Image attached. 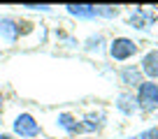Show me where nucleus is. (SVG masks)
Returning <instances> with one entry per match:
<instances>
[{
  "mask_svg": "<svg viewBox=\"0 0 158 139\" xmlns=\"http://www.w3.org/2000/svg\"><path fill=\"white\" fill-rule=\"evenodd\" d=\"M137 109H142L144 114H151V111L158 109V84L156 81H142L137 86Z\"/></svg>",
  "mask_w": 158,
  "mask_h": 139,
  "instance_id": "f257e3e1",
  "label": "nucleus"
},
{
  "mask_svg": "<svg viewBox=\"0 0 158 139\" xmlns=\"http://www.w3.org/2000/svg\"><path fill=\"white\" fill-rule=\"evenodd\" d=\"M12 130H14V137H19V139H35L42 132V130H40V123L35 121V116L28 114V111L16 116L14 123H12Z\"/></svg>",
  "mask_w": 158,
  "mask_h": 139,
  "instance_id": "f03ea898",
  "label": "nucleus"
},
{
  "mask_svg": "<svg viewBox=\"0 0 158 139\" xmlns=\"http://www.w3.org/2000/svg\"><path fill=\"white\" fill-rule=\"evenodd\" d=\"M21 37V21L12 14H5L0 16V44H16Z\"/></svg>",
  "mask_w": 158,
  "mask_h": 139,
  "instance_id": "7ed1b4c3",
  "label": "nucleus"
},
{
  "mask_svg": "<svg viewBox=\"0 0 158 139\" xmlns=\"http://www.w3.org/2000/svg\"><path fill=\"white\" fill-rule=\"evenodd\" d=\"M137 51H139L137 42L130 40V37H114L112 44H109V56H112L114 60H128V58H133Z\"/></svg>",
  "mask_w": 158,
  "mask_h": 139,
  "instance_id": "20e7f679",
  "label": "nucleus"
},
{
  "mask_svg": "<svg viewBox=\"0 0 158 139\" xmlns=\"http://www.w3.org/2000/svg\"><path fill=\"white\" fill-rule=\"evenodd\" d=\"M139 72H142V77H149V81L158 79V49L144 54L142 63H139Z\"/></svg>",
  "mask_w": 158,
  "mask_h": 139,
  "instance_id": "39448f33",
  "label": "nucleus"
},
{
  "mask_svg": "<svg viewBox=\"0 0 158 139\" xmlns=\"http://www.w3.org/2000/svg\"><path fill=\"white\" fill-rule=\"evenodd\" d=\"M118 77H121V84H123V86H133V88H137V86L144 81L139 67H135V65H126Z\"/></svg>",
  "mask_w": 158,
  "mask_h": 139,
  "instance_id": "423d86ee",
  "label": "nucleus"
},
{
  "mask_svg": "<svg viewBox=\"0 0 158 139\" xmlns=\"http://www.w3.org/2000/svg\"><path fill=\"white\" fill-rule=\"evenodd\" d=\"M116 109L123 116H133L135 111H137V100H135V95L133 93H121L116 97Z\"/></svg>",
  "mask_w": 158,
  "mask_h": 139,
  "instance_id": "0eeeda50",
  "label": "nucleus"
},
{
  "mask_svg": "<svg viewBox=\"0 0 158 139\" xmlns=\"http://www.w3.org/2000/svg\"><path fill=\"white\" fill-rule=\"evenodd\" d=\"M56 121H58V125H60V128H63L68 134L84 132V125H81V121H77L72 114H68V111H65V114H58V118H56Z\"/></svg>",
  "mask_w": 158,
  "mask_h": 139,
  "instance_id": "6e6552de",
  "label": "nucleus"
},
{
  "mask_svg": "<svg viewBox=\"0 0 158 139\" xmlns=\"http://www.w3.org/2000/svg\"><path fill=\"white\" fill-rule=\"evenodd\" d=\"M151 23H153V14H151V12H147V10H142V7H139V10H135L133 16H130V26H133V28L147 30Z\"/></svg>",
  "mask_w": 158,
  "mask_h": 139,
  "instance_id": "1a4fd4ad",
  "label": "nucleus"
},
{
  "mask_svg": "<svg viewBox=\"0 0 158 139\" xmlns=\"http://www.w3.org/2000/svg\"><path fill=\"white\" fill-rule=\"evenodd\" d=\"M68 12L77 19H95V5H68Z\"/></svg>",
  "mask_w": 158,
  "mask_h": 139,
  "instance_id": "9d476101",
  "label": "nucleus"
},
{
  "mask_svg": "<svg viewBox=\"0 0 158 139\" xmlns=\"http://www.w3.org/2000/svg\"><path fill=\"white\" fill-rule=\"evenodd\" d=\"M105 118L107 116L105 114H86L84 121H81V125H84V132H93V130H100L105 125Z\"/></svg>",
  "mask_w": 158,
  "mask_h": 139,
  "instance_id": "9b49d317",
  "label": "nucleus"
},
{
  "mask_svg": "<svg viewBox=\"0 0 158 139\" xmlns=\"http://www.w3.org/2000/svg\"><path fill=\"white\" fill-rule=\"evenodd\" d=\"M95 14L112 19V16H118V7H95Z\"/></svg>",
  "mask_w": 158,
  "mask_h": 139,
  "instance_id": "f8f14e48",
  "label": "nucleus"
},
{
  "mask_svg": "<svg viewBox=\"0 0 158 139\" xmlns=\"http://www.w3.org/2000/svg\"><path fill=\"white\" fill-rule=\"evenodd\" d=\"M137 139H158V128H151V130H147V132H142Z\"/></svg>",
  "mask_w": 158,
  "mask_h": 139,
  "instance_id": "ddd939ff",
  "label": "nucleus"
},
{
  "mask_svg": "<svg viewBox=\"0 0 158 139\" xmlns=\"http://www.w3.org/2000/svg\"><path fill=\"white\" fill-rule=\"evenodd\" d=\"M23 10H40V12H49V5H23Z\"/></svg>",
  "mask_w": 158,
  "mask_h": 139,
  "instance_id": "4468645a",
  "label": "nucleus"
},
{
  "mask_svg": "<svg viewBox=\"0 0 158 139\" xmlns=\"http://www.w3.org/2000/svg\"><path fill=\"white\" fill-rule=\"evenodd\" d=\"M0 139H19V137H14V134H7V132H0Z\"/></svg>",
  "mask_w": 158,
  "mask_h": 139,
  "instance_id": "2eb2a0df",
  "label": "nucleus"
},
{
  "mask_svg": "<svg viewBox=\"0 0 158 139\" xmlns=\"http://www.w3.org/2000/svg\"><path fill=\"white\" fill-rule=\"evenodd\" d=\"M5 111V97H2V93H0V114Z\"/></svg>",
  "mask_w": 158,
  "mask_h": 139,
  "instance_id": "dca6fc26",
  "label": "nucleus"
},
{
  "mask_svg": "<svg viewBox=\"0 0 158 139\" xmlns=\"http://www.w3.org/2000/svg\"><path fill=\"white\" fill-rule=\"evenodd\" d=\"M128 139H137V137H128Z\"/></svg>",
  "mask_w": 158,
  "mask_h": 139,
  "instance_id": "f3484780",
  "label": "nucleus"
},
{
  "mask_svg": "<svg viewBox=\"0 0 158 139\" xmlns=\"http://www.w3.org/2000/svg\"><path fill=\"white\" fill-rule=\"evenodd\" d=\"M153 10H158V5H156V7H153Z\"/></svg>",
  "mask_w": 158,
  "mask_h": 139,
  "instance_id": "a211bd4d",
  "label": "nucleus"
}]
</instances>
